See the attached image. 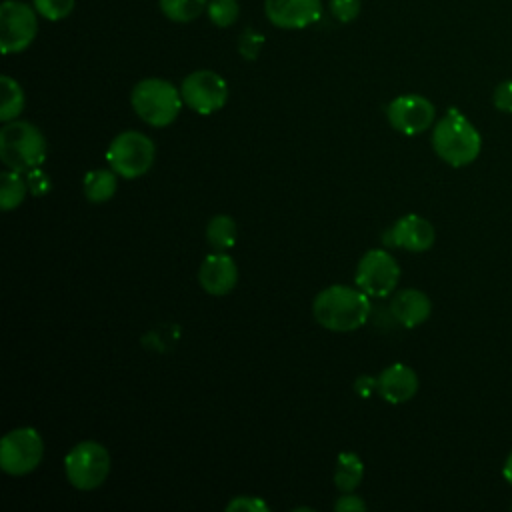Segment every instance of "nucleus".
<instances>
[{
  "label": "nucleus",
  "mask_w": 512,
  "mask_h": 512,
  "mask_svg": "<svg viewBox=\"0 0 512 512\" xmlns=\"http://www.w3.org/2000/svg\"><path fill=\"white\" fill-rule=\"evenodd\" d=\"M116 172L98 168V170H90L84 178V194L90 202L94 204H102L108 202L114 192H116Z\"/></svg>",
  "instance_id": "6ab92c4d"
},
{
  "label": "nucleus",
  "mask_w": 512,
  "mask_h": 512,
  "mask_svg": "<svg viewBox=\"0 0 512 512\" xmlns=\"http://www.w3.org/2000/svg\"><path fill=\"white\" fill-rule=\"evenodd\" d=\"M264 44V36L254 32V30H244V34L238 40V52L246 60H254L260 54V48Z\"/></svg>",
  "instance_id": "a878e982"
},
{
  "label": "nucleus",
  "mask_w": 512,
  "mask_h": 512,
  "mask_svg": "<svg viewBox=\"0 0 512 512\" xmlns=\"http://www.w3.org/2000/svg\"><path fill=\"white\" fill-rule=\"evenodd\" d=\"M180 94L188 108L208 116L224 108L228 100V84L214 70H194L182 80Z\"/></svg>",
  "instance_id": "9d476101"
},
{
  "label": "nucleus",
  "mask_w": 512,
  "mask_h": 512,
  "mask_svg": "<svg viewBox=\"0 0 512 512\" xmlns=\"http://www.w3.org/2000/svg\"><path fill=\"white\" fill-rule=\"evenodd\" d=\"M160 12L172 22H192L208 6V0H158Z\"/></svg>",
  "instance_id": "4be33fe9"
},
{
  "label": "nucleus",
  "mask_w": 512,
  "mask_h": 512,
  "mask_svg": "<svg viewBox=\"0 0 512 512\" xmlns=\"http://www.w3.org/2000/svg\"><path fill=\"white\" fill-rule=\"evenodd\" d=\"M28 182L22 178V172L16 170H6L2 172L0 178V206L4 212L14 210L16 206H20L28 194Z\"/></svg>",
  "instance_id": "412c9836"
},
{
  "label": "nucleus",
  "mask_w": 512,
  "mask_h": 512,
  "mask_svg": "<svg viewBox=\"0 0 512 512\" xmlns=\"http://www.w3.org/2000/svg\"><path fill=\"white\" fill-rule=\"evenodd\" d=\"M268 22L282 30H300L320 20L322 0H264Z\"/></svg>",
  "instance_id": "f8f14e48"
},
{
  "label": "nucleus",
  "mask_w": 512,
  "mask_h": 512,
  "mask_svg": "<svg viewBox=\"0 0 512 512\" xmlns=\"http://www.w3.org/2000/svg\"><path fill=\"white\" fill-rule=\"evenodd\" d=\"M130 104L140 120L154 128L172 124L184 104L180 88L164 78H144L134 84Z\"/></svg>",
  "instance_id": "20e7f679"
},
{
  "label": "nucleus",
  "mask_w": 512,
  "mask_h": 512,
  "mask_svg": "<svg viewBox=\"0 0 512 512\" xmlns=\"http://www.w3.org/2000/svg\"><path fill=\"white\" fill-rule=\"evenodd\" d=\"M110 452L94 440L78 442L64 458L68 482L78 490H94L104 484L110 474Z\"/></svg>",
  "instance_id": "39448f33"
},
{
  "label": "nucleus",
  "mask_w": 512,
  "mask_h": 512,
  "mask_svg": "<svg viewBox=\"0 0 512 512\" xmlns=\"http://www.w3.org/2000/svg\"><path fill=\"white\" fill-rule=\"evenodd\" d=\"M374 390H376V378H368V376L358 378V382H356V392H358L360 396H368V394H372Z\"/></svg>",
  "instance_id": "7c9ffc66"
},
{
  "label": "nucleus",
  "mask_w": 512,
  "mask_h": 512,
  "mask_svg": "<svg viewBox=\"0 0 512 512\" xmlns=\"http://www.w3.org/2000/svg\"><path fill=\"white\" fill-rule=\"evenodd\" d=\"M74 4L76 0H32V6L38 12V16L50 22H58L70 16L74 10Z\"/></svg>",
  "instance_id": "b1692460"
},
{
  "label": "nucleus",
  "mask_w": 512,
  "mask_h": 512,
  "mask_svg": "<svg viewBox=\"0 0 512 512\" xmlns=\"http://www.w3.org/2000/svg\"><path fill=\"white\" fill-rule=\"evenodd\" d=\"M206 14L214 26L228 28L238 20L240 4L238 0H208Z\"/></svg>",
  "instance_id": "5701e85b"
},
{
  "label": "nucleus",
  "mask_w": 512,
  "mask_h": 512,
  "mask_svg": "<svg viewBox=\"0 0 512 512\" xmlns=\"http://www.w3.org/2000/svg\"><path fill=\"white\" fill-rule=\"evenodd\" d=\"M432 148L442 162L462 168L478 158L482 136L460 110L450 108L432 128Z\"/></svg>",
  "instance_id": "f03ea898"
},
{
  "label": "nucleus",
  "mask_w": 512,
  "mask_h": 512,
  "mask_svg": "<svg viewBox=\"0 0 512 512\" xmlns=\"http://www.w3.org/2000/svg\"><path fill=\"white\" fill-rule=\"evenodd\" d=\"M386 118L396 132L418 136L434 124L436 108L426 96L400 94L386 106Z\"/></svg>",
  "instance_id": "9b49d317"
},
{
  "label": "nucleus",
  "mask_w": 512,
  "mask_h": 512,
  "mask_svg": "<svg viewBox=\"0 0 512 512\" xmlns=\"http://www.w3.org/2000/svg\"><path fill=\"white\" fill-rule=\"evenodd\" d=\"M38 34V12L22 0H4L0 6L2 54L24 52Z\"/></svg>",
  "instance_id": "6e6552de"
},
{
  "label": "nucleus",
  "mask_w": 512,
  "mask_h": 512,
  "mask_svg": "<svg viewBox=\"0 0 512 512\" xmlns=\"http://www.w3.org/2000/svg\"><path fill=\"white\" fill-rule=\"evenodd\" d=\"M492 102L496 110L512 114V80H502L492 94Z\"/></svg>",
  "instance_id": "cd10ccee"
},
{
  "label": "nucleus",
  "mask_w": 512,
  "mask_h": 512,
  "mask_svg": "<svg viewBox=\"0 0 512 512\" xmlns=\"http://www.w3.org/2000/svg\"><path fill=\"white\" fill-rule=\"evenodd\" d=\"M370 296L358 286L334 284L316 294L312 314L320 326L332 332H352L366 324L370 316Z\"/></svg>",
  "instance_id": "f257e3e1"
},
{
  "label": "nucleus",
  "mask_w": 512,
  "mask_h": 512,
  "mask_svg": "<svg viewBox=\"0 0 512 512\" xmlns=\"http://www.w3.org/2000/svg\"><path fill=\"white\" fill-rule=\"evenodd\" d=\"M198 282L212 296L230 294L238 282V266L226 252L208 254L198 270Z\"/></svg>",
  "instance_id": "ddd939ff"
},
{
  "label": "nucleus",
  "mask_w": 512,
  "mask_h": 512,
  "mask_svg": "<svg viewBox=\"0 0 512 512\" xmlns=\"http://www.w3.org/2000/svg\"><path fill=\"white\" fill-rule=\"evenodd\" d=\"M238 226L232 216L218 214L210 218L206 226V242L212 246L214 252H228L236 244Z\"/></svg>",
  "instance_id": "a211bd4d"
},
{
  "label": "nucleus",
  "mask_w": 512,
  "mask_h": 512,
  "mask_svg": "<svg viewBox=\"0 0 512 512\" xmlns=\"http://www.w3.org/2000/svg\"><path fill=\"white\" fill-rule=\"evenodd\" d=\"M364 476V464L354 452H340L334 468V484L340 492H354Z\"/></svg>",
  "instance_id": "f3484780"
},
{
  "label": "nucleus",
  "mask_w": 512,
  "mask_h": 512,
  "mask_svg": "<svg viewBox=\"0 0 512 512\" xmlns=\"http://www.w3.org/2000/svg\"><path fill=\"white\" fill-rule=\"evenodd\" d=\"M228 512H268L270 506L256 496H236L226 504Z\"/></svg>",
  "instance_id": "bb28decb"
},
{
  "label": "nucleus",
  "mask_w": 512,
  "mask_h": 512,
  "mask_svg": "<svg viewBox=\"0 0 512 512\" xmlns=\"http://www.w3.org/2000/svg\"><path fill=\"white\" fill-rule=\"evenodd\" d=\"M360 8H362L360 0H330L332 16L342 24L356 20L360 14Z\"/></svg>",
  "instance_id": "393cba45"
},
{
  "label": "nucleus",
  "mask_w": 512,
  "mask_h": 512,
  "mask_svg": "<svg viewBox=\"0 0 512 512\" xmlns=\"http://www.w3.org/2000/svg\"><path fill=\"white\" fill-rule=\"evenodd\" d=\"M156 148L154 142L136 130L120 132L106 150V160L110 168L128 180L144 176L154 164Z\"/></svg>",
  "instance_id": "423d86ee"
},
{
  "label": "nucleus",
  "mask_w": 512,
  "mask_h": 512,
  "mask_svg": "<svg viewBox=\"0 0 512 512\" xmlns=\"http://www.w3.org/2000/svg\"><path fill=\"white\" fill-rule=\"evenodd\" d=\"M388 238L390 244L408 252H426L436 240V230L424 216L406 214L392 224Z\"/></svg>",
  "instance_id": "4468645a"
},
{
  "label": "nucleus",
  "mask_w": 512,
  "mask_h": 512,
  "mask_svg": "<svg viewBox=\"0 0 512 512\" xmlns=\"http://www.w3.org/2000/svg\"><path fill=\"white\" fill-rule=\"evenodd\" d=\"M400 282V264L386 250H368L356 266V286L372 298H384Z\"/></svg>",
  "instance_id": "1a4fd4ad"
},
{
  "label": "nucleus",
  "mask_w": 512,
  "mask_h": 512,
  "mask_svg": "<svg viewBox=\"0 0 512 512\" xmlns=\"http://www.w3.org/2000/svg\"><path fill=\"white\" fill-rule=\"evenodd\" d=\"M0 90H2V100H0V120L2 122H10L16 120L20 116V112L24 110L26 98H24V90L18 84V80H14L8 74L0 76Z\"/></svg>",
  "instance_id": "aec40b11"
},
{
  "label": "nucleus",
  "mask_w": 512,
  "mask_h": 512,
  "mask_svg": "<svg viewBox=\"0 0 512 512\" xmlns=\"http://www.w3.org/2000/svg\"><path fill=\"white\" fill-rule=\"evenodd\" d=\"M502 476H504V480L512 486V450H510V454H508V456H506V460H504Z\"/></svg>",
  "instance_id": "2f4dec72"
},
{
  "label": "nucleus",
  "mask_w": 512,
  "mask_h": 512,
  "mask_svg": "<svg viewBox=\"0 0 512 512\" xmlns=\"http://www.w3.org/2000/svg\"><path fill=\"white\" fill-rule=\"evenodd\" d=\"M44 456V442L38 430L24 426L6 432L0 440V468L10 476H24L38 468Z\"/></svg>",
  "instance_id": "0eeeda50"
},
{
  "label": "nucleus",
  "mask_w": 512,
  "mask_h": 512,
  "mask_svg": "<svg viewBox=\"0 0 512 512\" xmlns=\"http://www.w3.org/2000/svg\"><path fill=\"white\" fill-rule=\"evenodd\" d=\"M44 134L26 120H10L0 130V158L6 168L28 174L46 160Z\"/></svg>",
  "instance_id": "7ed1b4c3"
},
{
  "label": "nucleus",
  "mask_w": 512,
  "mask_h": 512,
  "mask_svg": "<svg viewBox=\"0 0 512 512\" xmlns=\"http://www.w3.org/2000/svg\"><path fill=\"white\" fill-rule=\"evenodd\" d=\"M366 508H368L366 502H364L360 496L352 494V492H344V494L334 502V510H338V512H362V510H366Z\"/></svg>",
  "instance_id": "c85d7f7f"
},
{
  "label": "nucleus",
  "mask_w": 512,
  "mask_h": 512,
  "mask_svg": "<svg viewBox=\"0 0 512 512\" xmlns=\"http://www.w3.org/2000/svg\"><path fill=\"white\" fill-rule=\"evenodd\" d=\"M26 182H28V188L34 192V194H46L50 190V178L46 172H42L40 168L36 170H30L26 174Z\"/></svg>",
  "instance_id": "c756f323"
},
{
  "label": "nucleus",
  "mask_w": 512,
  "mask_h": 512,
  "mask_svg": "<svg viewBox=\"0 0 512 512\" xmlns=\"http://www.w3.org/2000/svg\"><path fill=\"white\" fill-rule=\"evenodd\" d=\"M390 312L394 320L404 328H416L430 318L432 302L422 290L404 288L394 294L390 302Z\"/></svg>",
  "instance_id": "dca6fc26"
},
{
  "label": "nucleus",
  "mask_w": 512,
  "mask_h": 512,
  "mask_svg": "<svg viewBox=\"0 0 512 512\" xmlns=\"http://www.w3.org/2000/svg\"><path fill=\"white\" fill-rule=\"evenodd\" d=\"M376 392L388 404H404L418 392V376L406 364H390L376 376Z\"/></svg>",
  "instance_id": "2eb2a0df"
}]
</instances>
